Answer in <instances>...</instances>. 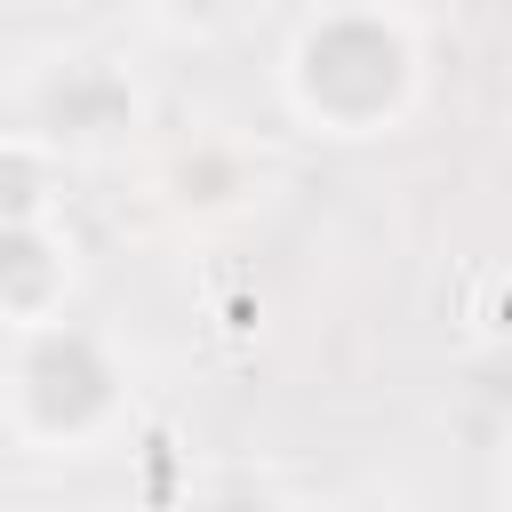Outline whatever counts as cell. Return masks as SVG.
<instances>
[{
  "label": "cell",
  "instance_id": "3957f363",
  "mask_svg": "<svg viewBox=\"0 0 512 512\" xmlns=\"http://www.w3.org/2000/svg\"><path fill=\"white\" fill-rule=\"evenodd\" d=\"M64 296H72V240L32 216V224H8V256H0V312L16 336H40L64 320Z\"/></svg>",
  "mask_w": 512,
  "mask_h": 512
},
{
  "label": "cell",
  "instance_id": "277c9868",
  "mask_svg": "<svg viewBox=\"0 0 512 512\" xmlns=\"http://www.w3.org/2000/svg\"><path fill=\"white\" fill-rule=\"evenodd\" d=\"M504 504H512V480H504Z\"/></svg>",
  "mask_w": 512,
  "mask_h": 512
},
{
  "label": "cell",
  "instance_id": "6da1fadb",
  "mask_svg": "<svg viewBox=\"0 0 512 512\" xmlns=\"http://www.w3.org/2000/svg\"><path fill=\"white\" fill-rule=\"evenodd\" d=\"M416 80L424 64L408 16H376V8L304 16L280 56V88L296 120H312L320 136H384L416 104Z\"/></svg>",
  "mask_w": 512,
  "mask_h": 512
},
{
  "label": "cell",
  "instance_id": "7a4b0ae2",
  "mask_svg": "<svg viewBox=\"0 0 512 512\" xmlns=\"http://www.w3.org/2000/svg\"><path fill=\"white\" fill-rule=\"evenodd\" d=\"M8 424H16L24 448H48V456H88L104 432H120L128 424V376L104 352V336H88L72 320L16 336Z\"/></svg>",
  "mask_w": 512,
  "mask_h": 512
}]
</instances>
